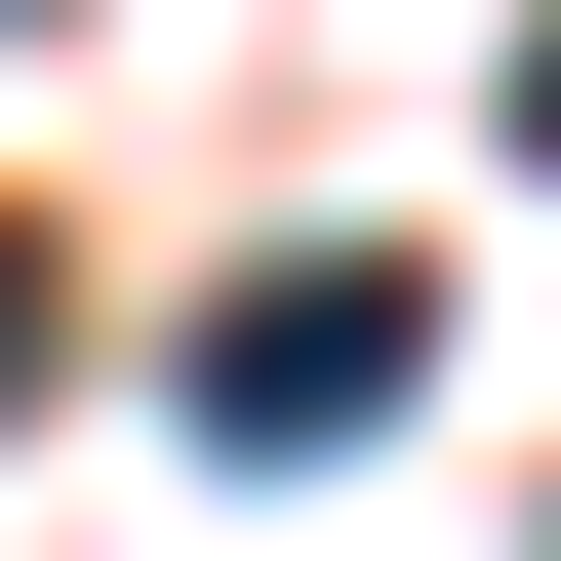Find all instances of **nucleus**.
Here are the masks:
<instances>
[{"mask_svg": "<svg viewBox=\"0 0 561 561\" xmlns=\"http://www.w3.org/2000/svg\"><path fill=\"white\" fill-rule=\"evenodd\" d=\"M362 401H401V241H280L201 321V442H362Z\"/></svg>", "mask_w": 561, "mask_h": 561, "instance_id": "f257e3e1", "label": "nucleus"}, {"mask_svg": "<svg viewBox=\"0 0 561 561\" xmlns=\"http://www.w3.org/2000/svg\"><path fill=\"white\" fill-rule=\"evenodd\" d=\"M0 401H41V241H0Z\"/></svg>", "mask_w": 561, "mask_h": 561, "instance_id": "f03ea898", "label": "nucleus"}, {"mask_svg": "<svg viewBox=\"0 0 561 561\" xmlns=\"http://www.w3.org/2000/svg\"><path fill=\"white\" fill-rule=\"evenodd\" d=\"M522 161H561V41H522Z\"/></svg>", "mask_w": 561, "mask_h": 561, "instance_id": "7ed1b4c3", "label": "nucleus"}]
</instances>
